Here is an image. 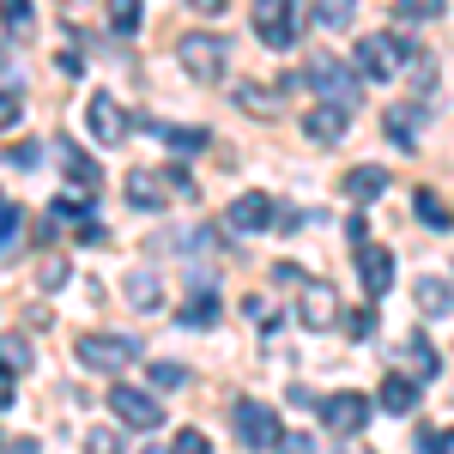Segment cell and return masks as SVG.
Segmentation results:
<instances>
[{"label": "cell", "instance_id": "cell-1", "mask_svg": "<svg viewBox=\"0 0 454 454\" xmlns=\"http://www.w3.org/2000/svg\"><path fill=\"white\" fill-rule=\"evenodd\" d=\"M176 61H182L188 79L212 85V79H224V67H231V43H224L218 31H188L182 43H176Z\"/></svg>", "mask_w": 454, "mask_h": 454}, {"label": "cell", "instance_id": "cell-2", "mask_svg": "<svg viewBox=\"0 0 454 454\" xmlns=\"http://www.w3.org/2000/svg\"><path fill=\"white\" fill-rule=\"evenodd\" d=\"M254 36L267 49H291L303 36V6L297 0H254Z\"/></svg>", "mask_w": 454, "mask_h": 454}, {"label": "cell", "instance_id": "cell-3", "mask_svg": "<svg viewBox=\"0 0 454 454\" xmlns=\"http://www.w3.org/2000/svg\"><path fill=\"white\" fill-rule=\"evenodd\" d=\"M73 357H79L85 370H128V364L140 357V340H128V333H79Z\"/></svg>", "mask_w": 454, "mask_h": 454}, {"label": "cell", "instance_id": "cell-4", "mask_svg": "<svg viewBox=\"0 0 454 454\" xmlns=\"http://www.w3.org/2000/svg\"><path fill=\"white\" fill-rule=\"evenodd\" d=\"M351 61H357L364 79H376V85H382V79H394L400 61H412V43H406V36H364Z\"/></svg>", "mask_w": 454, "mask_h": 454}, {"label": "cell", "instance_id": "cell-5", "mask_svg": "<svg viewBox=\"0 0 454 454\" xmlns=\"http://www.w3.org/2000/svg\"><path fill=\"white\" fill-rule=\"evenodd\" d=\"M357 79H364V73H351L346 61H333V55H315L309 61V73H303V85H315V91H321V98H333V104H357Z\"/></svg>", "mask_w": 454, "mask_h": 454}, {"label": "cell", "instance_id": "cell-6", "mask_svg": "<svg viewBox=\"0 0 454 454\" xmlns=\"http://www.w3.org/2000/svg\"><path fill=\"white\" fill-rule=\"evenodd\" d=\"M231 424H237V442H243V449H273V442H279V419H273V406H261V400H237V406H231Z\"/></svg>", "mask_w": 454, "mask_h": 454}, {"label": "cell", "instance_id": "cell-7", "mask_svg": "<svg viewBox=\"0 0 454 454\" xmlns=\"http://www.w3.org/2000/svg\"><path fill=\"white\" fill-rule=\"evenodd\" d=\"M297 321L315 327V333L333 327V321H340V291H333L327 279H303L297 285Z\"/></svg>", "mask_w": 454, "mask_h": 454}, {"label": "cell", "instance_id": "cell-8", "mask_svg": "<svg viewBox=\"0 0 454 454\" xmlns=\"http://www.w3.org/2000/svg\"><path fill=\"white\" fill-rule=\"evenodd\" d=\"M109 412L128 424V430H158V424H164V406H158L152 394H140V387H128V382L109 387Z\"/></svg>", "mask_w": 454, "mask_h": 454}, {"label": "cell", "instance_id": "cell-9", "mask_svg": "<svg viewBox=\"0 0 454 454\" xmlns=\"http://www.w3.org/2000/svg\"><path fill=\"white\" fill-rule=\"evenodd\" d=\"M85 128H91V140H98V145H121V140H128V109L115 104L109 91H98V98L85 104Z\"/></svg>", "mask_w": 454, "mask_h": 454}, {"label": "cell", "instance_id": "cell-10", "mask_svg": "<svg viewBox=\"0 0 454 454\" xmlns=\"http://www.w3.org/2000/svg\"><path fill=\"white\" fill-rule=\"evenodd\" d=\"M273 218H279V207H273V194H261V188L237 194V200H231V212H224V224H231V231H243V237L267 231Z\"/></svg>", "mask_w": 454, "mask_h": 454}, {"label": "cell", "instance_id": "cell-11", "mask_svg": "<svg viewBox=\"0 0 454 454\" xmlns=\"http://www.w3.org/2000/svg\"><path fill=\"white\" fill-rule=\"evenodd\" d=\"M370 412H376V406H370L364 394H333V400L321 406V419H327V430H340V436H357V430L370 424Z\"/></svg>", "mask_w": 454, "mask_h": 454}, {"label": "cell", "instance_id": "cell-12", "mask_svg": "<svg viewBox=\"0 0 454 454\" xmlns=\"http://www.w3.org/2000/svg\"><path fill=\"white\" fill-rule=\"evenodd\" d=\"M158 176H164V170H134V176H128V207H140V212H164V207H170L176 188H170V182H158Z\"/></svg>", "mask_w": 454, "mask_h": 454}, {"label": "cell", "instance_id": "cell-13", "mask_svg": "<svg viewBox=\"0 0 454 454\" xmlns=\"http://www.w3.org/2000/svg\"><path fill=\"white\" fill-rule=\"evenodd\" d=\"M357 279H364L370 297H387V285H394V254L364 243V248H357Z\"/></svg>", "mask_w": 454, "mask_h": 454}, {"label": "cell", "instance_id": "cell-14", "mask_svg": "<svg viewBox=\"0 0 454 454\" xmlns=\"http://www.w3.org/2000/svg\"><path fill=\"white\" fill-rule=\"evenodd\" d=\"M346 115H351L346 104H321V109L303 115V134H309L315 145H340V140H346Z\"/></svg>", "mask_w": 454, "mask_h": 454}, {"label": "cell", "instance_id": "cell-15", "mask_svg": "<svg viewBox=\"0 0 454 454\" xmlns=\"http://www.w3.org/2000/svg\"><path fill=\"white\" fill-rule=\"evenodd\" d=\"M382 412H394V419H406L412 406H419V376L412 370H394V376H382Z\"/></svg>", "mask_w": 454, "mask_h": 454}, {"label": "cell", "instance_id": "cell-16", "mask_svg": "<svg viewBox=\"0 0 454 454\" xmlns=\"http://www.w3.org/2000/svg\"><path fill=\"white\" fill-rule=\"evenodd\" d=\"M382 194H387V170H376V164H357V170H346V200L370 207V200H382Z\"/></svg>", "mask_w": 454, "mask_h": 454}, {"label": "cell", "instance_id": "cell-17", "mask_svg": "<svg viewBox=\"0 0 454 454\" xmlns=\"http://www.w3.org/2000/svg\"><path fill=\"white\" fill-rule=\"evenodd\" d=\"M387 140L400 152H412L419 145V109H387Z\"/></svg>", "mask_w": 454, "mask_h": 454}, {"label": "cell", "instance_id": "cell-18", "mask_svg": "<svg viewBox=\"0 0 454 454\" xmlns=\"http://www.w3.org/2000/svg\"><path fill=\"white\" fill-rule=\"evenodd\" d=\"M19 243H25V207H0V261L19 254Z\"/></svg>", "mask_w": 454, "mask_h": 454}, {"label": "cell", "instance_id": "cell-19", "mask_svg": "<svg viewBox=\"0 0 454 454\" xmlns=\"http://www.w3.org/2000/svg\"><path fill=\"white\" fill-rule=\"evenodd\" d=\"M237 104H243L248 115H279L285 91H261V85H237Z\"/></svg>", "mask_w": 454, "mask_h": 454}, {"label": "cell", "instance_id": "cell-20", "mask_svg": "<svg viewBox=\"0 0 454 454\" xmlns=\"http://www.w3.org/2000/svg\"><path fill=\"white\" fill-rule=\"evenodd\" d=\"M419 218H424V231H454V218H449V207H442V194H430V188H419Z\"/></svg>", "mask_w": 454, "mask_h": 454}, {"label": "cell", "instance_id": "cell-21", "mask_svg": "<svg viewBox=\"0 0 454 454\" xmlns=\"http://www.w3.org/2000/svg\"><path fill=\"white\" fill-rule=\"evenodd\" d=\"M140 19H145L140 0H109V31H115V36H134V31H140Z\"/></svg>", "mask_w": 454, "mask_h": 454}, {"label": "cell", "instance_id": "cell-22", "mask_svg": "<svg viewBox=\"0 0 454 454\" xmlns=\"http://www.w3.org/2000/svg\"><path fill=\"white\" fill-rule=\"evenodd\" d=\"M31 364H36V351L25 346L19 333H0V370H12V376H19V370H31Z\"/></svg>", "mask_w": 454, "mask_h": 454}, {"label": "cell", "instance_id": "cell-23", "mask_svg": "<svg viewBox=\"0 0 454 454\" xmlns=\"http://www.w3.org/2000/svg\"><path fill=\"white\" fill-rule=\"evenodd\" d=\"M158 297H164L158 291V273H128V303L134 309H158Z\"/></svg>", "mask_w": 454, "mask_h": 454}, {"label": "cell", "instance_id": "cell-24", "mask_svg": "<svg viewBox=\"0 0 454 454\" xmlns=\"http://www.w3.org/2000/svg\"><path fill=\"white\" fill-rule=\"evenodd\" d=\"M394 12H400L406 25H430V19L449 12V0H394Z\"/></svg>", "mask_w": 454, "mask_h": 454}, {"label": "cell", "instance_id": "cell-25", "mask_svg": "<svg viewBox=\"0 0 454 454\" xmlns=\"http://www.w3.org/2000/svg\"><path fill=\"white\" fill-rule=\"evenodd\" d=\"M0 19H6V31H12V36H31L36 31L31 0H0Z\"/></svg>", "mask_w": 454, "mask_h": 454}, {"label": "cell", "instance_id": "cell-26", "mask_svg": "<svg viewBox=\"0 0 454 454\" xmlns=\"http://www.w3.org/2000/svg\"><path fill=\"white\" fill-rule=\"evenodd\" d=\"M419 309L442 321V315H449V285H442V279H424L419 285Z\"/></svg>", "mask_w": 454, "mask_h": 454}, {"label": "cell", "instance_id": "cell-27", "mask_svg": "<svg viewBox=\"0 0 454 454\" xmlns=\"http://www.w3.org/2000/svg\"><path fill=\"white\" fill-rule=\"evenodd\" d=\"M158 134H164L170 152H200L207 145V128H158Z\"/></svg>", "mask_w": 454, "mask_h": 454}, {"label": "cell", "instance_id": "cell-28", "mask_svg": "<svg viewBox=\"0 0 454 454\" xmlns=\"http://www.w3.org/2000/svg\"><path fill=\"white\" fill-rule=\"evenodd\" d=\"M315 19H321L327 31H346L351 25V0H315Z\"/></svg>", "mask_w": 454, "mask_h": 454}, {"label": "cell", "instance_id": "cell-29", "mask_svg": "<svg viewBox=\"0 0 454 454\" xmlns=\"http://www.w3.org/2000/svg\"><path fill=\"white\" fill-rule=\"evenodd\" d=\"M212 321H218V297H194L182 309V327H212Z\"/></svg>", "mask_w": 454, "mask_h": 454}, {"label": "cell", "instance_id": "cell-30", "mask_svg": "<svg viewBox=\"0 0 454 454\" xmlns=\"http://www.w3.org/2000/svg\"><path fill=\"white\" fill-rule=\"evenodd\" d=\"M419 454H454V430H419Z\"/></svg>", "mask_w": 454, "mask_h": 454}, {"label": "cell", "instance_id": "cell-31", "mask_svg": "<svg viewBox=\"0 0 454 454\" xmlns=\"http://www.w3.org/2000/svg\"><path fill=\"white\" fill-rule=\"evenodd\" d=\"M340 327H346L351 340H370V333H376V315H370V309H346V315H340Z\"/></svg>", "mask_w": 454, "mask_h": 454}, {"label": "cell", "instance_id": "cell-32", "mask_svg": "<svg viewBox=\"0 0 454 454\" xmlns=\"http://www.w3.org/2000/svg\"><path fill=\"white\" fill-rule=\"evenodd\" d=\"M19 115H25V91H0V134L19 128Z\"/></svg>", "mask_w": 454, "mask_h": 454}, {"label": "cell", "instance_id": "cell-33", "mask_svg": "<svg viewBox=\"0 0 454 454\" xmlns=\"http://www.w3.org/2000/svg\"><path fill=\"white\" fill-rule=\"evenodd\" d=\"M188 382V370H182V364H152V387H164V394H170V387H182Z\"/></svg>", "mask_w": 454, "mask_h": 454}, {"label": "cell", "instance_id": "cell-34", "mask_svg": "<svg viewBox=\"0 0 454 454\" xmlns=\"http://www.w3.org/2000/svg\"><path fill=\"white\" fill-rule=\"evenodd\" d=\"M85 454H121V442H115V430H85Z\"/></svg>", "mask_w": 454, "mask_h": 454}, {"label": "cell", "instance_id": "cell-35", "mask_svg": "<svg viewBox=\"0 0 454 454\" xmlns=\"http://www.w3.org/2000/svg\"><path fill=\"white\" fill-rule=\"evenodd\" d=\"M273 449H279V454H315V436H303V430H279Z\"/></svg>", "mask_w": 454, "mask_h": 454}, {"label": "cell", "instance_id": "cell-36", "mask_svg": "<svg viewBox=\"0 0 454 454\" xmlns=\"http://www.w3.org/2000/svg\"><path fill=\"white\" fill-rule=\"evenodd\" d=\"M170 454H212V442L200 436V430H182V436L170 442Z\"/></svg>", "mask_w": 454, "mask_h": 454}, {"label": "cell", "instance_id": "cell-37", "mask_svg": "<svg viewBox=\"0 0 454 454\" xmlns=\"http://www.w3.org/2000/svg\"><path fill=\"white\" fill-rule=\"evenodd\" d=\"M67 285V261H43V291H61Z\"/></svg>", "mask_w": 454, "mask_h": 454}, {"label": "cell", "instance_id": "cell-38", "mask_svg": "<svg viewBox=\"0 0 454 454\" xmlns=\"http://www.w3.org/2000/svg\"><path fill=\"white\" fill-rule=\"evenodd\" d=\"M346 237H351V248L370 243V224H364V212H351V218H346Z\"/></svg>", "mask_w": 454, "mask_h": 454}, {"label": "cell", "instance_id": "cell-39", "mask_svg": "<svg viewBox=\"0 0 454 454\" xmlns=\"http://www.w3.org/2000/svg\"><path fill=\"white\" fill-rule=\"evenodd\" d=\"M273 279H279V285H303V267H297V261H279Z\"/></svg>", "mask_w": 454, "mask_h": 454}, {"label": "cell", "instance_id": "cell-40", "mask_svg": "<svg viewBox=\"0 0 454 454\" xmlns=\"http://www.w3.org/2000/svg\"><path fill=\"white\" fill-rule=\"evenodd\" d=\"M6 158H12V164H19V170H31L36 158H43V152H36V145H12V152H6Z\"/></svg>", "mask_w": 454, "mask_h": 454}, {"label": "cell", "instance_id": "cell-41", "mask_svg": "<svg viewBox=\"0 0 454 454\" xmlns=\"http://www.w3.org/2000/svg\"><path fill=\"white\" fill-rule=\"evenodd\" d=\"M12 406V370H0V412Z\"/></svg>", "mask_w": 454, "mask_h": 454}, {"label": "cell", "instance_id": "cell-42", "mask_svg": "<svg viewBox=\"0 0 454 454\" xmlns=\"http://www.w3.org/2000/svg\"><path fill=\"white\" fill-rule=\"evenodd\" d=\"M188 6H194V12H207V19H212V12H224V0H188Z\"/></svg>", "mask_w": 454, "mask_h": 454}, {"label": "cell", "instance_id": "cell-43", "mask_svg": "<svg viewBox=\"0 0 454 454\" xmlns=\"http://www.w3.org/2000/svg\"><path fill=\"white\" fill-rule=\"evenodd\" d=\"M6 454H36V442H12V449H6Z\"/></svg>", "mask_w": 454, "mask_h": 454}, {"label": "cell", "instance_id": "cell-44", "mask_svg": "<svg viewBox=\"0 0 454 454\" xmlns=\"http://www.w3.org/2000/svg\"><path fill=\"white\" fill-rule=\"evenodd\" d=\"M0 67H6V55H0Z\"/></svg>", "mask_w": 454, "mask_h": 454}, {"label": "cell", "instance_id": "cell-45", "mask_svg": "<svg viewBox=\"0 0 454 454\" xmlns=\"http://www.w3.org/2000/svg\"><path fill=\"white\" fill-rule=\"evenodd\" d=\"M61 6H73V0H61Z\"/></svg>", "mask_w": 454, "mask_h": 454}]
</instances>
